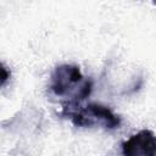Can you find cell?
<instances>
[{
  "instance_id": "4",
  "label": "cell",
  "mask_w": 156,
  "mask_h": 156,
  "mask_svg": "<svg viewBox=\"0 0 156 156\" xmlns=\"http://www.w3.org/2000/svg\"><path fill=\"white\" fill-rule=\"evenodd\" d=\"M9 78H10V71H7V68L4 65H1V85H5Z\"/></svg>"
},
{
  "instance_id": "1",
  "label": "cell",
  "mask_w": 156,
  "mask_h": 156,
  "mask_svg": "<svg viewBox=\"0 0 156 156\" xmlns=\"http://www.w3.org/2000/svg\"><path fill=\"white\" fill-rule=\"evenodd\" d=\"M93 88L90 79L83 80L80 68L74 65H62L55 68L51 74L50 89L57 96L71 94L72 102H80L89 96Z\"/></svg>"
},
{
  "instance_id": "3",
  "label": "cell",
  "mask_w": 156,
  "mask_h": 156,
  "mask_svg": "<svg viewBox=\"0 0 156 156\" xmlns=\"http://www.w3.org/2000/svg\"><path fill=\"white\" fill-rule=\"evenodd\" d=\"M123 156H156V135L143 129L122 144Z\"/></svg>"
},
{
  "instance_id": "2",
  "label": "cell",
  "mask_w": 156,
  "mask_h": 156,
  "mask_svg": "<svg viewBox=\"0 0 156 156\" xmlns=\"http://www.w3.org/2000/svg\"><path fill=\"white\" fill-rule=\"evenodd\" d=\"M62 113L77 127L101 126L107 129H116L121 126V118L100 104H89L83 107L79 102L71 101L63 106Z\"/></svg>"
}]
</instances>
